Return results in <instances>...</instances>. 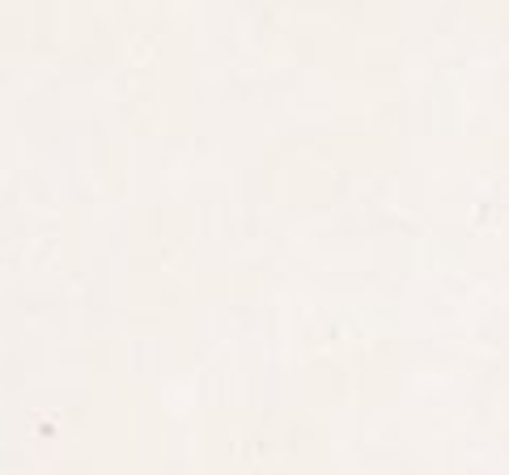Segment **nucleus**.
I'll return each mask as SVG.
<instances>
[]
</instances>
